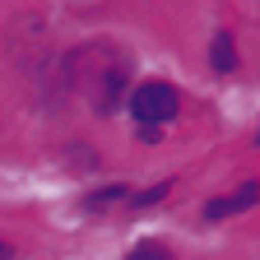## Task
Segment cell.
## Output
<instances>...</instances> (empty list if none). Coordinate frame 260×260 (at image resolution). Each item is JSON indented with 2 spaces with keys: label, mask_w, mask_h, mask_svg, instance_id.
Returning <instances> with one entry per match:
<instances>
[{
  "label": "cell",
  "mask_w": 260,
  "mask_h": 260,
  "mask_svg": "<svg viewBox=\"0 0 260 260\" xmlns=\"http://www.w3.org/2000/svg\"><path fill=\"white\" fill-rule=\"evenodd\" d=\"M0 260H10V246H5V242H0Z\"/></svg>",
  "instance_id": "7"
},
{
  "label": "cell",
  "mask_w": 260,
  "mask_h": 260,
  "mask_svg": "<svg viewBox=\"0 0 260 260\" xmlns=\"http://www.w3.org/2000/svg\"><path fill=\"white\" fill-rule=\"evenodd\" d=\"M125 79H130V65L112 47H84L79 56H70V84L88 98L98 112H116L121 107Z\"/></svg>",
  "instance_id": "1"
},
{
  "label": "cell",
  "mask_w": 260,
  "mask_h": 260,
  "mask_svg": "<svg viewBox=\"0 0 260 260\" xmlns=\"http://www.w3.org/2000/svg\"><path fill=\"white\" fill-rule=\"evenodd\" d=\"M260 200V181H246L242 190H233V195H223V200H209V218H228V214H237V209H246V205H255Z\"/></svg>",
  "instance_id": "3"
},
{
  "label": "cell",
  "mask_w": 260,
  "mask_h": 260,
  "mask_svg": "<svg viewBox=\"0 0 260 260\" xmlns=\"http://www.w3.org/2000/svg\"><path fill=\"white\" fill-rule=\"evenodd\" d=\"M209 65H214L218 75L237 70V47H233V32H218V38H214V47H209Z\"/></svg>",
  "instance_id": "4"
},
{
  "label": "cell",
  "mask_w": 260,
  "mask_h": 260,
  "mask_svg": "<svg viewBox=\"0 0 260 260\" xmlns=\"http://www.w3.org/2000/svg\"><path fill=\"white\" fill-rule=\"evenodd\" d=\"M116 200H125V190H121V186H107V190L88 195V209H107V205H116Z\"/></svg>",
  "instance_id": "5"
},
{
  "label": "cell",
  "mask_w": 260,
  "mask_h": 260,
  "mask_svg": "<svg viewBox=\"0 0 260 260\" xmlns=\"http://www.w3.org/2000/svg\"><path fill=\"white\" fill-rule=\"evenodd\" d=\"M181 107V98L172 84H162V79H149L135 88V98H130V112H135L140 125H162V121H172Z\"/></svg>",
  "instance_id": "2"
},
{
  "label": "cell",
  "mask_w": 260,
  "mask_h": 260,
  "mask_svg": "<svg viewBox=\"0 0 260 260\" xmlns=\"http://www.w3.org/2000/svg\"><path fill=\"white\" fill-rule=\"evenodd\" d=\"M130 260H172V255H168V246H162V242H144V246H135V255H130Z\"/></svg>",
  "instance_id": "6"
}]
</instances>
